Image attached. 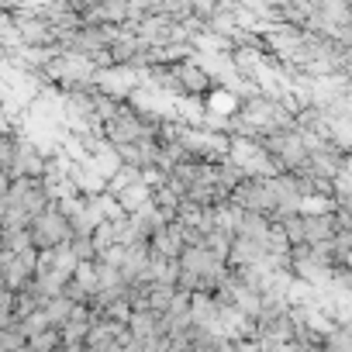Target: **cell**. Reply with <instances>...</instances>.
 <instances>
[{"label": "cell", "mask_w": 352, "mask_h": 352, "mask_svg": "<svg viewBox=\"0 0 352 352\" xmlns=\"http://www.w3.org/2000/svg\"><path fill=\"white\" fill-rule=\"evenodd\" d=\"M349 290H352V283H349Z\"/></svg>", "instance_id": "4fadbf2b"}, {"label": "cell", "mask_w": 352, "mask_h": 352, "mask_svg": "<svg viewBox=\"0 0 352 352\" xmlns=\"http://www.w3.org/2000/svg\"><path fill=\"white\" fill-rule=\"evenodd\" d=\"M80 349L83 352H128V324L97 318Z\"/></svg>", "instance_id": "5b68a950"}, {"label": "cell", "mask_w": 352, "mask_h": 352, "mask_svg": "<svg viewBox=\"0 0 352 352\" xmlns=\"http://www.w3.org/2000/svg\"><path fill=\"white\" fill-rule=\"evenodd\" d=\"M0 252H11V256H28L35 252L28 228H14V232H0Z\"/></svg>", "instance_id": "9c48e42d"}, {"label": "cell", "mask_w": 352, "mask_h": 352, "mask_svg": "<svg viewBox=\"0 0 352 352\" xmlns=\"http://www.w3.org/2000/svg\"><path fill=\"white\" fill-rule=\"evenodd\" d=\"M184 249H187V242H184L180 228H176L173 221H169L162 232H155V235H152V242H148V252H152L155 259H169V263L180 259V252H184Z\"/></svg>", "instance_id": "8992f818"}, {"label": "cell", "mask_w": 352, "mask_h": 352, "mask_svg": "<svg viewBox=\"0 0 352 352\" xmlns=\"http://www.w3.org/2000/svg\"><path fill=\"white\" fill-rule=\"evenodd\" d=\"M8 187H11V180L4 173H0V208H4V197H8Z\"/></svg>", "instance_id": "7c38bea8"}, {"label": "cell", "mask_w": 352, "mask_h": 352, "mask_svg": "<svg viewBox=\"0 0 352 352\" xmlns=\"http://www.w3.org/2000/svg\"><path fill=\"white\" fill-rule=\"evenodd\" d=\"M35 270H38V252H28V256L0 252V290L14 297L28 294L35 287Z\"/></svg>", "instance_id": "277c9868"}, {"label": "cell", "mask_w": 352, "mask_h": 352, "mask_svg": "<svg viewBox=\"0 0 352 352\" xmlns=\"http://www.w3.org/2000/svg\"><path fill=\"white\" fill-rule=\"evenodd\" d=\"M114 201L121 204V211H124L128 218H135V214H142V211L152 208V187L142 184V180H135L131 187H124L121 194H114Z\"/></svg>", "instance_id": "52a82bcc"}, {"label": "cell", "mask_w": 352, "mask_h": 352, "mask_svg": "<svg viewBox=\"0 0 352 352\" xmlns=\"http://www.w3.org/2000/svg\"><path fill=\"white\" fill-rule=\"evenodd\" d=\"M28 235H32V245H35V252H52V249H63V245H69V239H73V228H69V221H66V211L59 208V204H49L35 221H32V228H28Z\"/></svg>", "instance_id": "7a4b0ae2"}, {"label": "cell", "mask_w": 352, "mask_h": 352, "mask_svg": "<svg viewBox=\"0 0 352 352\" xmlns=\"http://www.w3.org/2000/svg\"><path fill=\"white\" fill-rule=\"evenodd\" d=\"M273 221H276V225H280V232L287 235L290 249L304 245V214H283V218H273Z\"/></svg>", "instance_id": "30bf717a"}, {"label": "cell", "mask_w": 352, "mask_h": 352, "mask_svg": "<svg viewBox=\"0 0 352 352\" xmlns=\"http://www.w3.org/2000/svg\"><path fill=\"white\" fill-rule=\"evenodd\" d=\"M69 249L80 263H97L100 259V252L94 249V239H69Z\"/></svg>", "instance_id": "8fae6325"}, {"label": "cell", "mask_w": 352, "mask_h": 352, "mask_svg": "<svg viewBox=\"0 0 352 352\" xmlns=\"http://www.w3.org/2000/svg\"><path fill=\"white\" fill-rule=\"evenodd\" d=\"M52 204L45 180H11L4 208H0V232L32 228V221Z\"/></svg>", "instance_id": "6da1fadb"}, {"label": "cell", "mask_w": 352, "mask_h": 352, "mask_svg": "<svg viewBox=\"0 0 352 352\" xmlns=\"http://www.w3.org/2000/svg\"><path fill=\"white\" fill-rule=\"evenodd\" d=\"M232 204L242 208L245 214H263V218H276V194L270 176H245V180L232 190Z\"/></svg>", "instance_id": "3957f363"}, {"label": "cell", "mask_w": 352, "mask_h": 352, "mask_svg": "<svg viewBox=\"0 0 352 352\" xmlns=\"http://www.w3.org/2000/svg\"><path fill=\"white\" fill-rule=\"evenodd\" d=\"M335 239H338L335 214H304V245H321Z\"/></svg>", "instance_id": "ba28073f"}]
</instances>
